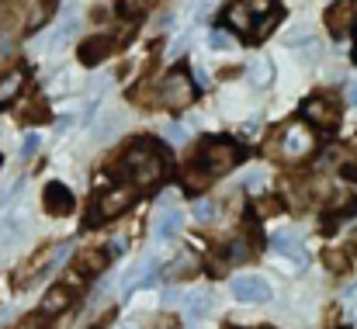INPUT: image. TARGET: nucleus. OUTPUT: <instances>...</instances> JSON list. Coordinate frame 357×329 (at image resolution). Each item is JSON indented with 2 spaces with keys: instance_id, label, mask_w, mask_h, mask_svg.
Instances as JSON below:
<instances>
[{
  "instance_id": "f257e3e1",
  "label": "nucleus",
  "mask_w": 357,
  "mask_h": 329,
  "mask_svg": "<svg viewBox=\"0 0 357 329\" xmlns=\"http://www.w3.org/2000/svg\"><path fill=\"white\" fill-rule=\"evenodd\" d=\"M121 174L135 184H156L167 174V156L153 139H135L121 156Z\"/></svg>"
},
{
  "instance_id": "f03ea898",
  "label": "nucleus",
  "mask_w": 357,
  "mask_h": 329,
  "mask_svg": "<svg viewBox=\"0 0 357 329\" xmlns=\"http://www.w3.org/2000/svg\"><path fill=\"white\" fill-rule=\"evenodd\" d=\"M198 160H202V170L208 177H219V174H226L236 163V149L229 142H222V139H212V142H205V149H202Z\"/></svg>"
},
{
  "instance_id": "7ed1b4c3",
  "label": "nucleus",
  "mask_w": 357,
  "mask_h": 329,
  "mask_svg": "<svg viewBox=\"0 0 357 329\" xmlns=\"http://www.w3.org/2000/svg\"><path fill=\"white\" fill-rule=\"evenodd\" d=\"M160 101L167 105V108H188L191 101H195V84L188 80V73H170L167 80H163V87H160Z\"/></svg>"
},
{
  "instance_id": "20e7f679",
  "label": "nucleus",
  "mask_w": 357,
  "mask_h": 329,
  "mask_svg": "<svg viewBox=\"0 0 357 329\" xmlns=\"http://www.w3.org/2000/svg\"><path fill=\"white\" fill-rule=\"evenodd\" d=\"M312 146H316V135H312L305 125H288L284 135H281V153H284L288 160H302V156H309Z\"/></svg>"
},
{
  "instance_id": "39448f33",
  "label": "nucleus",
  "mask_w": 357,
  "mask_h": 329,
  "mask_svg": "<svg viewBox=\"0 0 357 329\" xmlns=\"http://www.w3.org/2000/svg\"><path fill=\"white\" fill-rule=\"evenodd\" d=\"M302 114H305L312 125H319V128L340 125V105H337L333 98H309L305 108H302Z\"/></svg>"
},
{
  "instance_id": "423d86ee",
  "label": "nucleus",
  "mask_w": 357,
  "mask_h": 329,
  "mask_svg": "<svg viewBox=\"0 0 357 329\" xmlns=\"http://www.w3.org/2000/svg\"><path fill=\"white\" fill-rule=\"evenodd\" d=\"M132 201H135V191H132V188H112V191H105V194L98 198V219L94 222L115 219V215L125 212Z\"/></svg>"
},
{
  "instance_id": "0eeeda50",
  "label": "nucleus",
  "mask_w": 357,
  "mask_h": 329,
  "mask_svg": "<svg viewBox=\"0 0 357 329\" xmlns=\"http://www.w3.org/2000/svg\"><path fill=\"white\" fill-rule=\"evenodd\" d=\"M260 10H271V0H239V3H233L229 7V24L233 28H239V31H246L250 38H253V14H260Z\"/></svg>"
},
{
  "instance_id": "6e6552de",
  "label": "nucleus",
  "mask_w": 357,
  "mask_h": 329,
  "mask_svg": "<svg viewBox=\"0 0 357 329\" xmlns=\"http://www.w3.org/2000/svg\"><path fill=\"white\" fill-rule=\"evenodd\" d=\"M354 21H357L354 0H340V3H333V7L326 10V28H330V35H337V38H344V35L354 28Z\"/></svg>"
},
{
  "instance_id": "1a4fd4ad",
  "label": "nucleus",
  "mask_w": 357,
  "mask_h": 329,
  "mask_svg": "<svg viewBox=\"0 0 357 329\" xmlns=\"http://www.w3.org/2000/svg\"><path fill=\"white\" fill-rule=\"evenodd\" d=\"M233 295L239 302H267L271 298V284L264 277H236L233 281Z\"/></svg>"
},
{
  "instance_id": "9d476101",
  "label": "nucleus",
  "mask_w": 357,
  "mask_h": 329,
  "mask_svg": "<svg viewBox=\"0 0 357 329\" xmlns=\"http://www.w3.org/2000/svg\"><path fill=\"white\" fill-rule=\"evenodd\" d=\"M115 45H119L115 35H98V38L84 42V49H80V63H84V66H98L101 59H108V52H112Z\"/></svg>"
},
{
  "instance_id": "9b49d317",
  "label": "nucleus",
  "mask_w": 357,
  "mask_h": 329,
  "mask_svg": "<svg viewBox=\"0 0 357 329\" xmlns=\"http://www.w3.org/2000/svg\"><path fill=\"white\" fill-rule=\"evenodd\" d=\"M42 205H45L49 215H70V212H73V194H70L63 184H45Z\"/></svg>"
},
{
  "instance_id": "f8f14e48",
  "label": "nucleus",
  "mask_w": 357,
  "mask_h": 329,
  "mask_svg": "<svg viewBox=\"0 0 357 329\" xmlns=\"http://www.w3.org/2000/svg\"><path fill=\"white\" fill-rule=\"evenodd\" d=\"M271 250H274V253H281V257H291V260L305 263V253L298 250V243H295V232H291V229H288V232H278V236L271 239Z\"/></svg>"
},
{
  "instance_id": "ddd939ff",
  "label": "nucleus",
  "mask_w": 357,
  "mask_h": 329,
  "mask_svg": "<svg viewBox=\"0 0 357 329\" xmlns=\"http://www.w3.org/2000/svg\"><path fill=\"white\" fill-rule=\"evenodd\" d=\"M24 84V70L21 66H10L7 73H0V105H7Z\"/></svg>"
},
{
  "instance_id": "4468645a",
  "label": "nucleus",
  "mask_w": 357,
  "mask_h": 329,
  "mask_svg": "<svg viewBox=\"0 0 357 329\" xmlns=\"http://www.w3.org/2000/svg\"><path fill=\"white\" fill-rule=\"evenodd\" d=\"M105 263H108V253H101V250H87V253H80V257H77V270H80V274H87V277L101 274V270H105Z\"/></svg>"
},
{
  "instance_id": "2eb2a0df",
  "label": "nucleus",
  "mask_w": 357,
  "mask_h": 329,
  "mask_svg": "<svg viewBox=\"0 0 357 329\" xmlns=\"http://www.w3.org/2000/svg\"><path fill=\"white\" fill-rule=\"evenodd\" d=\"M66 305H70V288H63V284H59V288H52V291L45 295L42 312H45V316H56V312H63Z\"/></svg>"
},
{
  "instance_id": "dca6fc26",
  "label": "nucleus",
  "mask_w": 357,
  "mask_h": 329,
  "mask_svg": "<svg viewBox=\"0 0 357 329\" xmlns=\"http://www.w3.org/2000/svg\"><path fill=\"white\" fill-rule=\"evenodd\" d=\"M181 225H184V215H181L177 208H170L163 219L156 222V236H160V239H170V236H177V232H181Z\"/></svg>"
},
{
  "instance_id": "f3484780",
  "label": "nucleus",
  "mask_w": 357,
  "mask_h": 329,
  "mask_svg": "<svg viewBox=\"0 0 357 329\" xmlns=\"http://www.w3.org/2000/svg\"><path fill=\"white\" fill-rule=\"evenodd\" d=\"M21 232H24V219L21 215H7V219L0 222V246H10Z\"/></svg>"
},
{
  "instance_id": "a211bd4d",
  "label": "nucleus",
  "mask_w": 357,
  "mask_h": 329,
  "mask_svg": "<svg viewBox=\"0 0 357 329\" xmlns=\"http://www.w3.org/2000/svg\"><path fill=\"white\" fill-rule=\"evenodd\" d=\"M208 312H212V295H208V291L191 295V302H188V316H191V319H202V316H208Z\"/></svg>"
},
{
  "instance_id": "6ab92c4d",
  "label": "nucleus",
  "mask_w": 357,
  "mask_h": 329,
  "mask_svg": "<svg viewBox=\"0 0 357 329\" xmlns=\"http://www.w3.org/2000/svg\"><path fill=\"white\" fill-rule=\"evenodd\" d=\"M191 215H195L198 222H212L215 219V205H212L208 198H198V201H195V208H191Z\"/></svg>"
},
{
  "instance_id": "aec40b11",
  "label": "nucleus",
  "mask_w": 357,
  "mask_h": 329,
  "mask_svg": "<svg viewBox=\"0 0 357 329\" xmlns=\"http://www.w3.org/2000/svg\"><path fill=\"white\" fill-rule=\"evenodd\" d=\"M10 329H49V316H45V312H38V316H24L17 326H10Z\"/></svg>"
},
{
  "instance_id": "412c9836",
  "label": "nucleus",
  "mask_w": 357,
  "mask_h": 329,
  "mask_svg": "<svg viewBox=\"0 0 357 329\" xmlns=\"http://www.w3.org/2000/svg\"><path fill=\"white\" fill-rule=\"evenodd\" d=\"M326 267L337 270V274H344V270H347V257L337 253V250H326Z\"/></svg>"
},
{
  "instance_id": "4be33fe9",
  "label": "nucleus",
  "mask_w": 357,
  "mask_h": 329,
  "mask_svg": "<svg viewBox=\"0 0 357 329\" xmlns=\"http://www.w3.org/2000/svg\"><path fill=\"white\" fill-rule=\"evenodd\" d=\"M191 267H195V257H191V253H184V257H177V263H170V270H174L177 277L191 274Z\"/></svg>"
},
{
  "instance_id": "5701e85b",
  "label": "nucleus",
  "mask_w": 357,
  "mask_h": 329,
  "mask_svg": "<svg viewBox=\"0 0 357 329\" xmlns=\"http://www.w3.org/2000/svg\"><path fill=\"white\" fill-rule=\"evenodd\" d=\"M38 146H42V139H38V132H31V135L21 142V156H24V160H28V156H35V153H38Z\"/></svg>"
},
{
  "instance_id": "b1692460",
  "label": "nucleus",
  "mask_w": 357,
  "mask_h": 329,
  "mask_svg": "<svg viewBox=\"0 0 357 329\" xmlns=\"http://www.w3.org/2000/svg\"><path fill=\"white\" fill-rule=\"evenodd\" d=\"M163 132H167V139H170L174 146H181V142L188 139V132H184V125H167Z\"/></svg>"
},
{
  "instance_id": "393cba45",
  "label": "nucleus",
  "mask_w": 357,
  "mask_h": 329,
  "mask_svg": "<svg viewBox=\"0 0 357 329\" xmlns=\"http://www.w3.org/2000/svg\"><path fill=\"white\" fill-rule=\"evenodd\" d=\"M208 45H212V49H229L233 42H229V35H226V31H212V38H208Z\"/></svg>"
},
{
  "instance_id": "a878e982",
  "label": "nucleus",
  "mask_w": 357,
  "mask_h": 329,
  "mask_svg": "<svg viewBox=\"0 0 357 329\" xmlns=\"http://www.w3.org/2000/svg\"><path fill=\"white\" fill-rule=\"evenodd\" d=\"M246 253H250V246H246V243H243V239H236V243H233V246H229V260H243V257H246Z\"/></svg>"
},
{
  "instance_id": "bb28decb",
  "label": "nucleus",
  "mask_w": 357,
  "mask_h": 329,
  "mask_svg": "<svg viewBox=\"0 0 357 329\" xmlns=\"http://www.w3.org/2000/svg\"><path fill=\"white\" fill-rule=\"evenodd\" d=\"M205 181H208V174H198V170H191V174H188V188H195V191H198V188H205Z\"/></svg>"
},
{
  "instance_id": "cd10ccee",
  "label": "nucleus",
  "mask_w": 357,
  "mask_h": 329,
  "mask_svg": "<svg viewBox=\"0 0 357 329\" xmlns=\"http://www.w3.org/2000/svg\"><path fill=\"white\" fill-rule=\"evenodd\" d=\"M316 52H319V42L312 38V42H305V45H302V52H298V56H302V59H309V56L316 59Z\"/></svg>"
},
{
  "instance_id": "c85d7f7f",
  "label": "nucleus",
  "mask_w": 357,
  "mask_h": 329,
  "mask_svg": "<svg viewBox=\"0 0 357 329\" xmlns=\"http://www.w3.org/2000/svg\"><path fill=\"white\" fill-rule=\"evenodd\" d=\"M278 208H281L278 201H260V205H257V212H260V215H274Z\"/></svg>"
},
{
  "instance_id": "c756f323",
  "label": "nucleus",
  "mask_w": 357,
  "mask_h": 329,
  "mask_svg": "<svg viewBox=\"0 0 357 329\" xmlns=\"http://www.w3.org/2000/svg\"><path fill=\"white\" fill-rule=\"evenodd\" d=\"M163 305H167V309L181 305V291H167V295H163Z\"/></svg>"
},
{
  "instance_id": "7c9ffc66",
  "label": "nucleus",
  "mask_w": 357,
  "mask_h": 329,
  "mask_svg": "<svg viewBox=\"0 0 357 329\" xmlns=\"http://www.w3.org/2000/svg\"><path fill=\"white\" fill-rule=\"evenodd\" d=\"M125 253V243L121 239H112V246H108V257H121Z\"/></svg>"
},
{
  "instance_id": "2f4dec72",
  "label": "nucleus",
  "mask_w": 357,
  "mask_h": 329,
  "mask_svg": "<svg viewBox=\"0 0 357 329\" xmlns=\"http://www.w3.org/2000/svg\"><path fill=\"white\" fill-rule=\"evenodd\" d=\"M260 184H264V174H260V170L246 177V188H260Z\"/></svg>"
},
{
  "instance_id": "473e14b6",
  "label": "nucleus",
  "mask_w": 357,
  "mask_h": 329,
  "mask_svg": "<svg viewBox=\"0 0 357 329\" xmlns=\"http://www.w3.org/2000/svg\"><path fill=\"white\" fill-rule=\"evenodd\" d=\"M347 101L357 108V84H347Z\"/></svg>"
},
{
  "instance_id": "72a5a7b5",
  "label": "nucleus",
  "mask_w": 357,
  "mask_h": 329,
  "mask_svg": "<svg viewBox=\"0 0 357 329\" xmlns=\"http://www.w3.org/2000/svg\"><path fill=\"white\" fill-rule=\"evenodd\" d=\"M142 3H153V0H128V10H139Z\"/></svg>"
},
{
  "instance_id": "f704fd0d",
  "label": "nucleus",
  "mask_w": 357,
  "mask_h": 329,
  "mask_svg": "<svg viewBox=\"0 0 357 329\" xmlns=\"http://www.w3.org/2000/svg\"><path fill=\"white\" fill-rule=\"evenodd\" d=\"M0 21H3V0H0Z\"/></svg>"
},
{
  "instance_id": "c9c22d12",
  "label": "nucleus",
  "mask_w": 357,
  "mask_h": 329,
  "mask_svg": "<svg viewBox=\"0 0 357 329\" xmlns=\"http://www.w3.org/2000/svg\"><path fill=\"white\" fill-rule=\"evenodd\" d=\"M354 291H357V288H354Z\"/></svg>"
}]
</instances>
